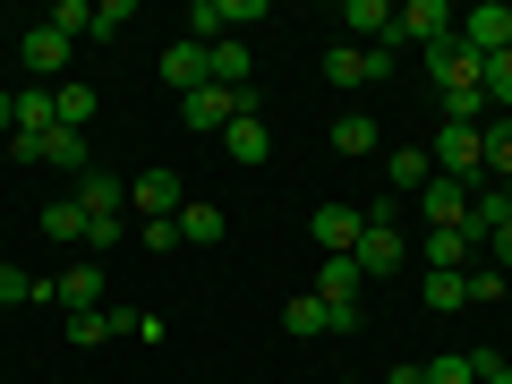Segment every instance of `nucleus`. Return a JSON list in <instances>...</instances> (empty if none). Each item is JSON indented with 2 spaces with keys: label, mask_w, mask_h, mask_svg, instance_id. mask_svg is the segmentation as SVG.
Returning a JSON list of instances; mask_svg holds the SVG:
<instances>
[{
  "label": "nucleus",
  "mask_w": 512,
  "mask_h": 384,
  "mask_svg": "<svg viewBox=\"0 0 512 384\" xmlns=\"http://www.w3.org/2000/svg\"><path fill=\"white\" fill-rule=\"evenodd\" d=\"M384 146V128L367 120V111H342V120H333V154H350V163H359V154H376Z\"/></svg>",
  "instance_id": "nucleus-18"
},
{
  "label": "nucleus",
  "mask_w": 512,
  "mask_h": 384,
  "mask_svg": "<svg viewBox=\"0 0 512 384\" xmlns=\"http://www.w3.org/2000/svg\"><path fill=\"white\" fill-rule=\"evenodd\" d=\"M60 128H94V111H103V94H94V86H77V77H60Z\"/></svg>",
  "instance_id": "nucleus-22"
},
{
  "label": "nucleus",
  "mask_w": 512,
  "mask_h": 384,
  "mask_svg": "<svg viewBox=\"0 0 512 384\" xmlns=\"http://www.w3.org/2000/svg\"><path fill=\"white\" fill-rule=\"evenodd\" d=\"M487 128V180H512V111L504 120H478Z\"/></svg>",
  "instance_id": "nucleus-25"
},
{
  "label": "nucleus",
  "mask_w": 512,
  "mask_h": 384,
  "mask_svg": "<svg viewBox=\"0 0 512 384\" xmlns=\"http://www.w3.org/2000/svg\"><path fill=\"white\" fill-rule=\"evenodd\" d=\"M222 35H231L222 0H197V9H188V43H222Z\"/></svg>",
  "instance_id": "nucleus-27"
},
{
  "label": "nucleus",
  "mask_w": 512,
  "mask_h": 384,
  "mask_svg": "<svg viewBox=\"0 0 512 384\" xmlns=\"http://www.w3.org/2000/svg\"><path fill=\"white\" fill-rule=\"evenodd\" d=\"M487 111H512V52L487 60Z\"/></svg>",
  "instance_id": "nucleus-31"
},
{
  "label": "nucleus",
  "mask_w": 512,
  "mask_h": 384,
  "mask_svg": "<svg viewBox=\"0 0 512 384\" xmlns=\"http://www.w3.org/2000/svg\"><path fill=\"white\" fill-rule=\"evenodd\" d=\"M470 248H478V231H470V222H461V231H427V239H419L427 274H470Z\"/></svg>",
  "instance_id": "nucleus-11"
},
{
  "label": "nucleus",
  "mask_w": 512,
  "mask_h": 384,
  "mask_svg": "<svg viewBox=\"0 0 512 384\" xmlns=\"http://www.w3.org/2000/svg\"><path fill=\"white\" fill-rule=\"evenodd\" d=\"M128 205H137V222H180V171H137Z\"/></svg>",
  "instance_id": "nucleus-6"
},
{
  "label": "nucleus",
  "mask_w": 512,
  "mask_h": 384,
  "mask_svg": "<svg viewBox=\"0 0 512 384\" xmlns=\"http://www.w3.org/2000/svg\"><path fill=\"white\" fill-rule=\"evenodd\" d=\"M427 77H436V94H444V120H461V128L487 120V60H478L461 35L427 43Z\"/></svg>",
  "instance_id": "nucleus-1"
},
{
  "label": "nucleus",
  "mask_w": 512,
  "mask_h": 384,
  "mask_svg": "<svg viewBox=\"0 0 512 384\" xmlns=\"http://www.w3.org/2000/svg\"><path fill=\"white\" fill-rule=\"evenodd\" d=\"M69 197L86 205V222H120V180H111V171H86V180H77Z\"/></svg>",
  "instance_id": "nucleus-17"
},
{
  "label": "nucleus",
  "mask_w": 512,
  "mask_h": 384,
  "mask_svg": "<svg viewBox=\"0 0 512 384\" xmlns=\"http://www.w3.org/2000/svg\"><path fill=\"white\" fill-rule=\"evenodd\" d=\"M35 299H60V308H69V316L103 308V265H94V256H86V265H69V274H60L52 291H43V282H35Z\"/></svg>",
  "instance_id": "nucleus-7"
},
{
  "label": "nucleus",
  "mask_w": 512,
  "mask_h": 384,
  "mask_svg": "<svg viewBox=\"0 0 512 384\" xmlns=\"http://www.w3.org/2000/svg\"><path fill=\"white\" fill-rule=\"evenodd\" d=\"M282 333H291V342H316V333H325V299H291V308H282Z\"/></svg>",
  "instance_id": "nucleus-24"
},
{
  "label": "nucleus",
  "mask_w": 512,
  "mask_h": 384,
  "mask_svg": "<svg viewBox=\"0 0 512 384\" xmlns=\"http://www.w3.org/2000/svg\"><path fill=\"white\" fill-rule=\"evenodd\" d=\"M487 256H495V274L512 282V222H504V231H487Z\"/></svg>",
  "instance_id": "nucleus-36"
},
{
  "label": "nucleus",
  "mask_w": 512,
  "mask_h": 384,
  "mask_svg": "<svg viewBox=\"0 0 512 384\" xmlns=\"http://www.w3.org/2000/svg\"><path fill=\"white\" fill-rule=\"evenodd\" d=\"M9 128H18V94H0V137H9Z\"/></svg>",
  "instance_id": "nucleus-38"
},
{
  "label": "nucleus",
  "mask_w": 512,
  "mask_h": 384,
  "mask_svg": "<svg viewBox=\"0 0 512 384\" xmlns=\"http://www.w3.org/2000/svg\"><path fill=\"white\" fill-rule=\"evenodd\" d=\"M453 9H444V0H410V9H393V52H402V43H419V52H427V43H444V35H453Z\"/></svg>",
  "instance_id": "nucleus-4"
},
{
  "label": "nucleus",
  "mask_w": 512,
  "mask_h": 384,
  "mask_svg": "<svg viewBox=\"0 0 512 384\" xmlns=\"http://www.w3.org/2000/svg\"><path fill=\"white\" fill-rule=\"evenodd\" d=\"M350 256H359V274H367V282L402 274V256H410V248H402V222H393V197L367 214V231H359V248H350Z\"/></svg>",
  "instance_id": "nucleus-2"
},
{
  "label": "nucleus",
  "mask_w": 512,
  "mask_h": 384,
  "mask_svg": "<svg viewBox=\"0 0 512 384\" xmlns=\"http://www.w3.org/2000/svg\"><path fill=\"white\" fill-rule=\"evenodd\" d=\"M43 163H52V171H77V180H86V171H94L86 128H52V137H43Z\"/></svg>",
  "instance_id": "nucleus-16"
},
{
  "label": "nucleus",
  "mask_w": 512,
  "mask_h": 384,
  "mask_svg": "<svg viewBox=\"0 0 512 384\" xmlns=\"http://www.w3.org/2000/svg\"><path fill=\"white\" fill-rule=\"evenodd\" d=\"M308 231H316V248H325V256H350V248H359V231H367V214H359V205H316Z\"/></svg>",
  "instance_id": "nucleus-8"
},
{
  "label": "nucleus",
  "mask_w": 512,
  "mask_h": 384,
  "mask_svg": "<svg viewBox=\"0 0 512 384\" xmlns=\"http://www.w3.org/2000/svg\"><path fill=\"white\" fill-rule=\"evenodd\" d=\"M384 171H393V188H402V197H419V188L436 180V163H427V154H393Z\"/></svg>",
  "instance_id": "nucleus-28"
},
{
  "label": "nucleus",
  "mask_w": 512,
  "mask_h": 384,
  "mask_svg": "<svg viewBox=\"0 0 512 384\" xmlns=\"http://www.w3.org/2000/svg\"><path fill=\"white\" fill-rule=\"evenodd\" d=\"M163 77H171L180 94L214 86V52H205V43H171V52H163Z\"/></svg>",
  "instance_id": "nucleus-12"
},
{
  "label": "nucleus",
  "mask_w": 512,
  "mask_h": 384,
  "mask_svg": "<svg viewBox=\"0 0 512 384\" xmlns=\"http://www.w3.org/2000/svg\"><path fill=\"white\" fill-rule=\"evenodd\" d=\"M18 52H26V69H35V77H52V86H60V69H69V52H77V43L60 35L52 18H43V26H26V43H18Z\"/></svg>",
  "instance_id": "nucleus-9"
},
{
  "label": "nucleus",
  "mask_w": 512,
  "mask_h": 384,
  "mask_svg": "<svg viewBox=\"0 0 512 384\" xmlns=\"http://www.w3.org/2000/svg\"><path fill=\"white\" fill-rule=\"evenodd\" d=\"M222 231H231V222H222V205H205V197L180 205V239H188V248H214Z\"/></svg>",
  "instance_id": "nucleus-21"
},
{
  "label": "nucleus",
  "mask_w": 512,
  "mask_h": 384,
  "mask_svg": "<svg viewBox=\"0 0 512 384\" xmlns=\"http://www.w3.org/2000/svg\"><path fill=\"white\" fill-rule=\"evenodd\" d=\"M205 52H214V86L248 94V43H239V35H222V43H205Z\"/></svg>",
  "instance_id": "nucleus-20"
},
{
  "label": "nucleus",
  "mask_w": 512,
  "mask_h": 384,
  "mask_svg": "<svg viewBox=\"0 0 512 384\" xmlns=\"http://www.w3.org/2000/svg\"><path fill=\"white\" fill-rule=\"evenodd\" d=\"M180 111H188V128H197V137H222V128H231L239 111H256V94H231V86H197V94H180Z\"/></svg>",
  "instance_id": "nucleus-3"
},
{
  "label": "nucleus",
  "mask_w": 512,
  "mask_h": 384,
  "mask_svg": "<svg viewBox=\"0 0 512 384\" xmlns=\"http://www.w3.org/2000/svg\"><path fill=\"white\" fill-rule=\"evenodd\" d=\"M342 26L359 35V52H376V43H393V9H384V0H350V9H342Z\"/></svg>",
  "instance_id": "nucleus-15"
},
{
  "label": "nucleus",
  "mask_w": 512,
  "mask_h": 384,
  "mask_svg": "<svg viewBox=\"0 0 512 384\" xmlns=\"http://www.w3.org/2000/svg\"><path fill=\"white\" fill-rule=\"evenodd\" d=\"M222 146H231V163H274V137H265V120H256V111H239L231 128H222Z\"/></svg>",
  "instance_id": "nucleus-13"
},
{
  "label": "nucleus",
  "mask_w": 512,
  "mask_h": 384,
  "mask_svg": "<svg viewBox=\"0 0 512 384\" xmlns=\"http://www.w3.org/2000/svg\"><path fill=\"white\" fill-rule=\"evenodd\" d=\"M504 299H512V282H504Z\"/></svg>",
  "instance_id": "nucleus-41"
},
{
  "label": "nucleus",
  "mask_w": 512,
  "mask_h": 384,
  "mask_svg": "<svg viewBox=\"0 0 512 384\" xmlns=\"http://www.w3.org/2000/svg\"><path fill=\"white\" fill-rule=\"evenodd\" d=\"M384 384H427V367H393V376H384Z\"/></svg>",
  "instance_id": "nucleus-39"
},
{
  "label": "nucleus",
  "mask_w": 512,
  "mask_h": 384,
  "mask_svg": "<svg viewBox=\"0 0 512 384\" xmlns=\"http://www.w3.org/2000/svg\"><path fill=\"white\" fill-rule=\"evenodd\" d=\"M427 384H478V350L470 359H427Z\"/></svg>",
  "instance_id": "nucleus-34"
},
{
  "label": "nucleus",
  "mask_w": 512,
  "mask_h": 384,
  "mask_svg": "<svg viewBox=\"0 0 512 384\" xmlns=\"http://www.w3.org/2000/svg\"><path fill=\"white\" fill-rule=\"evenodd\" d=\"M419 214H427V231H461V222H470V188H461V180H427L419 188Z\"/></svg>",
  "instance_id": "nucleus-10"
},
{
  "label": "nucleus",
  "mask_w": 512,
  "mask_h": 384,
  "mask_svg": "<svg viewBox=\"0 0 512 384\" xmlns=\"http://www.w3.org/2000/svg\"><path fill=\"white\" fill-rule=\"evenodd\" d=\"M367 274H359V256H325V282H316V299H342V308H359Z\"/></svg>",
  "instance_id": "nucleus-19"
},
{
  "label": "nucleus",
  "mask_w": 512,
  "mask_h": 384,
  "mask_svg": "<svg viewBox=\"0 0 512 384\" xmlns=\"http://www.w3.org/2000/svg\"><path fill=\"white\" fill-rule=\"evenodd\" d=\"M342 384H359V376H342Z\"/></svg>",
  "instance_id": "nucleus-40"
},
{
  "label": "nucleus",
  "mask_w": 512,
  "mask_h": 384,
  "mask_svg": "<svg viewBox=\"0 0 512 384\" xmlns=\"http://www.w3.org/2000/svg\"><path fill=\"white\" fill-rule=\"evenodd\" d=\"M325 86H367V52L359 43H325Z\"/></svg>",
  "instance_id": "nucleus-23"
},
{
  "label": "nucleus",
  "mask_w": 512,
  "mask_h": 384,
  "mask_svg": "<svg viewBox=\"0 0 512 384\" xmlns=\"http://www.w3.org/2000/svg\"><path fill=\"white\" fill-rule=\"evenodd\" d=\"M427 308H470V274H427Z\"/></svg>",
  "instance_id": "nucleus-30"
},
{
  "label": "nucleus",
  "mask_w": 512,
  "mask_h": 384,
  "mask_svg": "<svg viewBox=\"0 0 512 384\" xmlns=\"http://www.w3.org/2000/svg\"><path fill=\"white\" fill-rule=\"evenodd\" d=\"M128 26H137V9H128V0H94V35H103V43H120Z\"/></svg>",
  "instance_id": "nucleus-29"
},
{
  "label": "nucleus",
  "mask_w": 512,
  "mask_h": 384,
  "mask_svg": "<svg viewBox=\"0 0 512 384\" xmlns=\"http://www.w3.org/2000/svg\"><path fill=\"white\" fill-rule=\"evenodd\" d=\"M453 35L470 43L478 60H495V52H512V9H504V0H478V9H470V18L453 26Z\"/></svg>",
  "instance_id": "nucleus-5"
},
{
  "label": "nucleus",
  "mask_w": 512,
  "mask_h": 384,
  "mask_svg": "<svg viewBox=\"0 0 512 384\" xmlns=\"http://www.w3.org/2000/svg\"><path fill=\"white\" fill-rule=\"evenodd\" d=\"M478 384H512V367L495 359V350H478Z\"/></svg>",
  "instance_id": "nucleus-37"
},
{
  "label": "nucleus",
  "mask_w": 512,
  "mask_h": 384,
  "mask_svg": "<svg viewBox=\"0 0 512 384\" xmlns=\"http://www.w3.org/2000/svg\"><path fill=\"white\" fill-rule=\"evenodd\" d=\"M43 231H52V239H86V205H77V197H52V205H43Z\"/></svg>",
  "instance_id": "nucleus-26"
},
{
  "label": "nucleus",
  "mask_w": 512,
  "mask_h": 384,
  "mask_svg": "<svg viewBox=\"0 0 512 384\" xmlns=\"http://www.w3.org/2000/svg\"><path fill=\"white\" fill-rule=\"evenodd\" d=\"M111 333H137V316H128V308H86V316H69V342H77V350L111 342Z\"/></svg>",
  "instance_id": "nucleus-14"
},
{
  "label": "nucleus",
  "mask_w": 512,
  "mask_h": 384,
  "mask_svg": "<svg viewBox=\"0 0 512 384\" xmlns=\"http://www.w3.org/2000/svg\"><path fill=\"white\" fill-rule=\"evenodd\" d=\"M52 26H60V35H94V0H60V9H52Z\"/></svg>",
  "instance_id": "nucleus-32"
},
{
  "label": "nucleus",
  "mask_w": 512,
  "mask_h": 384,
  "mask_svg": "<svg viewBox=\"0 0 512 384\" xmlns=\"http://www.w3.org/2000/svg\"><path fill=\"white\" fill-rule=\"evenodd\" d=\"M26 299H35V282H26L18 265H9V256H0V316H9V308H26Z\"/></svg>",
  "instance_id": "nucleus-33"
},
{
  "label": "nucleus",
  "mask_w": 512,
  "mask_h": 384,
  "mask_svg": "<svg viewBox=\"0 0 512 384\" xmlns=\"http://www.w3.org/2000/svg\"><path fill=\"white\" fill-rule=\"evenodd\" d=\"M86 248H94V265H103V256L120 248V222H86Z\"/></svg>",
  "instance_id": "nucleus-35"
}]
</instances>
